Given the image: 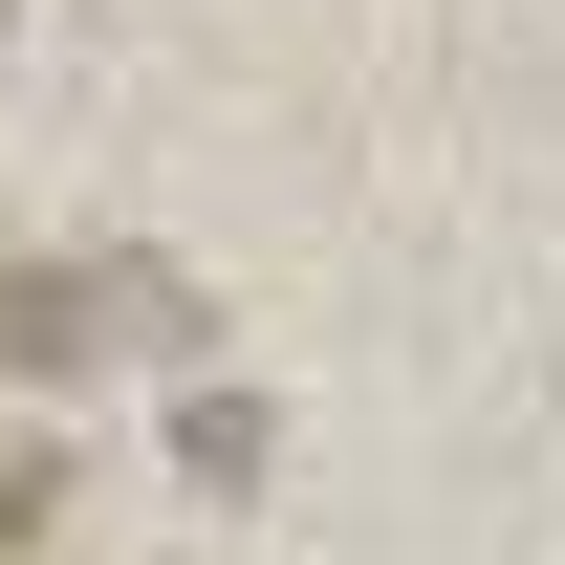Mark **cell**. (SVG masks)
Returning <instances> with one entry per match:
<instances>
[{
	"mask_svg": "<svg viewBox=\"0 0 565 565\" xmlns=\"http://www.w3.org/2000/svg\"><path fill=\"white\" fill-rule=\"evenodd\" d=\"M109 327H131L109 282H0V349H22V370H66V349H109Z\"/></svg>",
	"mask_w": 565,
	"mask_h": 565,
	"instance_id": "1",
	"label": "cell"
}]
</instances>
